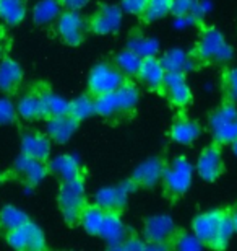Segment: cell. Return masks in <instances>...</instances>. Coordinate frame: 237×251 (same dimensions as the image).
<instances>
[{"instance_id": "obj_19", "label": "cell", "mask_w": 237, "mask_h": 251, "mask_svg": "<svg viewBox=\"0 0 237 251\" xmlns=\"http://www.w3.org/2000/svg\"><path fill=\"white\" fill-rule=\"evenodd\" d=\"M22 153L43 162L50 160V137L38 130H28L22 135Z\"/></svg>"}, {"instance_id": "obj_37", "label": "cell", "mask_w": 237, "mask_h": 251, "mask_svg": "<svg viewBox=\"0 0 237 251\" xmlns=\"http://www.w3.org/2000/svg\"><path fill=\"white\" fill-rule=\"evenodd\" d=\"M221 90L228 101L237 103V67L226 69L221 75Z\"/></svg>"}, {"instance_id": "obj_47", "label": "cell", "mask_w": 237, "mask_h": 251, "mask_svg": "<svg viewBox=\"0 0 237 251\" xmlns=\"http://www.w3.org/2000/svg\"><path fill=\"white\" fill-rule=\"evenodd\" d=\"M2 52H3V43H0V56H2Z\"/></svg>"}, {"instance_id": "obj_8", "label": "cell", "mask_w": 237, "mask_h": 251, "mask_svg": "<svg viewBox=\"0 0 237 251\" xmlns=\"http://www.w3.org/2000/svg\"><path fill=\"white\" fill-rule=\"evenodd\" d=\"M5 240L10 247L18 251H43L47 247L43 230L31 220L10 232Z\"/></svg>"}, {"instance_id": "obj_13", "label": "cell", "mask_w": 237, "mask_h": 251, "mask_svg": "<svg viewBox=\"0 0 237 251\" xmlns=\"http://www.w3.org/2000/svg\"><path fill=\"white\" fill-rule=\"evenodd\" d=\"M49 173L50 172H49L47 162H43V160L29 157V155H26V153H22L13 163V175L23 184L31 186V188L38 186V184L41 183Z\"/></svg>"}, {"instance_id": "obj_20", "label": "cell", "mask_w": 237, "mask_h": 251, "mask_svg": "<svg viewBox=\"0 0 237 251\" xmlns=\"http://www.w3.org/2000/svg\"><path fill=\"white\" fill-rule=\"evenodd\" d=\"M82 121H78L77 118L72 116L70 113L62 114V116H54L47 119V135L50 140L57 144H65L72 139L75 130L78 129V126Z\"/></svg>"}, {"instance_id": "obj_31", "label": "cell", "mask_w": 237, "mask_h": 251, "mask_svg": "<svg viewBox=\"0 0 237 251\" xmlns=\"http://www.w3.org/2000/svg\"><path fill=\"white\" fill-rule=\"evenodd\" d=\"M127 48L130 51L137 52L140 57H150L158 54L159 44L156 39L146 38L140 31H133L127 39Z\"/></svg>"}, {"instance_id": "obj_41", "label": "cell", "mask_w": 237, "mask_h": 251, "mask_svg": "<svg viewBox=\"0 0 237 251\" xmlns=\"http://www.w3.org/2000/svg\"><path fill=\"white\" fill-rule=\"evenodd\" d=\"M117 250H124V251H142V250H148V243L145 240L135 237V235H130V237L125 240V242L120 245Z\"/></svg>"}, {"instance_id": "obj_43", "label": "cell", "mask_w": 237, "mask_h": 251, "mask_svg": "<svg viewBox=\"0 0 237 251\" xmlns=\"http://www.w3.org/2000/svg\"><path fill=\"white\" fill-rule=\"evenodd\" d=\"M229 210H231V217H233L234 228H236V233H237V207H234V209H229Z\"/></svg>"}, {"instance_id": "obj_36", "label": "cell", "mask_w": 237, "mask_h": 251, "mask_svg": "<svg viewBox=\"0 0 237 251\" xmlns=\"http://www.w3.org/2000/svg\"><path fill=\"white\" fill-rule=\"evenodd\" d=\"M234 233H236V228H234L233 217H231V210L226 209L224 217H223V220H221L218 235H216V240H215V243H213V247H211V248H213V250H224L229 245L231 238H233Z\"/></svg>"}, {"instance_id": "obj_33", "label": "cell", "mask_w": 237, "mask_h": 251, "mask_svg": "<svg viewBox=\"0 0 237 251\" xmlns=\"http://www.w3.org/2000/svg\"><path fill=\"white\" fill-rule=\"evenodd\" d=\"M142 61H143V57H140L137 52L130 51V49L127 48V49L120 51L117 56H115L114 64L117 65L119 70L125 75V77L132 78V77H137V75H138Z\"/></svg>"}, {"instance_id": "obj_44", "label": "cell", "mask_w": 237, "mask_h": 251, "mask_svg": "<svg viewBox=\"0 0 237 251\" xmlns=\"http://www.w3.org/2000/svg\"><path fill=\"white\" fill-rule=\"evenodd\" d=\"M231 147H233V152H234V155L237 157V140H236L234 144H231Z\"/></svg>"}, {"instance_id": "obj_9", "label": "cell", "mask_w": 237, "mask_h": 251, "mask_svg": "<svg viewBox=\"0 0 237 251\" xmlns=\"http://www.w3.org/2000/svg\"><path fill=\"white\" fill-rule=\"evenodd\" d=\"M55 29L62 41L68 46H80L88 31L86 20L78 13V10H64L55 22Z\"/></svg>"}, {"instance_id": "obj_15", "label": "cell", "mask_w": 237, "mask_h": 251, "mask_svg": "<svg viewBox=\"0 0 237 251\" xmlns=\"http://www.w3.org/2000/svg\"><path fill=\"white\" fill-rule=\"evenodd\" d=\"M224 214H226L224 209H215V210H208V212L198 214L194 219L192 230H194V233L203 242L205 247H210V248L213 247Z\"/></svg>"}, {"instance_id": "obj_14", "label": "cell", "mask_w": 237, "mask_h": 251, "mask_svg": "<svg viewBox=\"0 0 237 251\" xmlns=\"http://www.w3.org/2000/svg\"><path fill=\"white\" fill-rule=\"evenodd\" d=\"M161 93L175 108H185L192 101V90L187 85L184 72H166Z\"/></svg>"}, {"instance_id": "obj_17", "label": "cell", "mask_w": 237, "mask_h": 251, "mask_svg": "<svg viewBox=\"0 0 237 251\" xmlns=\"http://www.w3.org/2000/svg\"><path fill=\"white\" fill-rule=\"evenodd\" d=\"M130 235H132V232H130L129 227H125V224L120 219V212H108L106 210V217L103 227H101L99 237L112 250H117Z\"/></svg>"}, {"instance_id": "obj_27", "label": "cell", "mask_w": 237, "mask_h": 251, "mask_svg": "<svg viewBox=\"0 0 237 251\" xmlns=\"http://www.w3.org/2000/svg\"><path fill=\"white\" fill-rule=\"evenodd\" d=\"M17 111H18V116L24 119V121H38V119H44L41 98H39V93L36 88L20 98V101L17 104Z\"/></svg>"}, {"instance_id": "obj_7", "label": "cell", "mask_w": 237, "mask_h": 251, "mask_svg": "<svg viewBox=\"0 0 237 251\" xmlns=\"http://www.w3.org/2000/svg\"><path fill=\"white\" fill-rule=\"evenodd\" d=\"M177 230L179 228L169 215H151L145 220L143 240L148 245H168L172 248Z\"/></svg>"}, {"instance_id": "obj_4", "label": "cell", "mask_w": 237, "mask_h": 251, "mask_svg": "<svg viewBox=\"0 0 237 251\" xmlns=\"http://www.w3.org/2000/svg\"><path fill=\"white\" fill-rule=\"evenodd\" d=\"M208 126L213 140L219 145H231L237 140V106L224 100L218 108L211 111Z\"/></svg>"}, {"instance_id": "obj_1", "label": "cell", "mask_w": 237, "mask_h": 251, "mask_svg": "<svg viewBox=\"0 0 237 251\" xmlns=\"http://www.w3.org/2000/svg\"><path fill=\"white\" fill-rule=\"evenodd\" d=\"M140 101L138 87L133 82H125L115 92L101 95L94 98L96 114L108 121H122L135 113V108Z\"/></svg>"}, {"instance_id": "obj_6", "label": "cell", "mask_w": 237, "mask_h": 251, "mask_svg": "<svg viewBox=\"0 0 237 251\" xmlns=\"http://www.w3.org/2000/svg\"><path fill=\"white\" fill-rule=\"evenodd\" d=\"M127 77L120 72L119 67L114 62H99L96 64L88 77V93L93 98H98L101 95L115 92L127 82Z\"/></svg>"}, {"instance_id": "obj_18", "label": "cell", "mask_w": 237, "mask_h": 251, "mask_svg": "<svg viewBox=\"0 0 237 251\" xmlns=\"http://www.w3.org/2000/svg\"><path fill=\"white\" fill-rule=\"evenodd\" d=\"M164 77H166V70L163 67V64H161V59H158L156 56L143 57L137 78L146 88L154 90V92H161Z\"/></svg>"}, {"instance_id": "obj_38", "label": "cell", "mask_w": 237, "mask_h": 251, "mask_svg": "<svg viewBox=\"0 0 237 251\" xmlns=\"http://www.w3.org/2000/svg\"><path fill=\"white\" fill-rule=\"evenodd\" d=\"M203 247V242L195 233H187L184 230H177V235L172 242V248L180 251H198Z\"/></svg>"}, {"instance_id": "obj_45", "label": "cell", "mask_w": 237, "mask_h": 251, "mask_svg": "<svg viewBox=\"0 0 237 251\" xmlns=\"http://www.w3.org/2000/svg\"><path fill=\"white\" fill-rule=\"evenodd\" d=\"M3 36H5V33H3V28L0 26V43H3Z\"/></svg>"}, {"instance_id": "obj_46", "label": "cell", "mask_w": 237, "mask_h": 251, "mask_svg": "<svg viewBox=\"0 0 237 251\" xmlns=\"http://www.w3.org/2000/svg\"><path fill=\"white\" fill-rule=\"evenodd\" d=\"M5 179H7V176H5V173L0 172V184H2V183L5 181Z\"/></svg>"}, {"instance_id": "obj_25", "label": "cell", "mask_w": 237, "mask_h": 251, "mask_svg": "<svg viewBox=\"0 0 237 251\" xmlns=\"http://www.w3.org/2000/svg\"><path fill=\"white\" fill-rule=\"evenodd\" d=\"M161 64L166 72H184L187 74L190 70L200 69L198 62L192 56V52H185L182 49H169L168 52L161 57Z\"/></svg>"}, {"instance_id": "obj_30", "label": "cell", "mask_w": 237, "mask_h": 251, "mask_svg": "<svg viewBox=\"0 0 237 251\" xmlns=\"http://www.w3.org/2000/svg\"><path fill=\"white\" fill-rule=\"evenodd\" d=\"M26 17V0H0V20L18 26Z\"/></svg>"}, {"instance_id": "obj_35", "label": "cell", "mask_w": 237, "mask_h": 251, "mask_svg": "<svg viewBox=\"0 0 237 251\" xmlns=\"http://www.w3.org/2000/svg\"><path fill=\"white\" fill-rule=\"evenodd\" d=\"M94 113H96L94 98L89 93L82 95V97H78L70 101V114L77 118L78 121H83V119L93 116Z\"/></svg>"}, {"instance_id": "obj_2", "label": "cell", "mask_w": 237, "mask_h": 251, "mask_svg": "<svg viewBox=\"0 0 237 251\" xmlns=\"http://www.w3.org/2000/svg\"><path fill=\"white\" fill-rule=\"evenodd\" d=\"M192 56L198 62L200 67L203 65H219L228 64L234 57V49L229 43H226L223 33L213 26L203 28L198 36L195 48L192 49Z\"/></svg>"}, {"instance_id": "obj_22", "label": "cell", "mask_w": 237, "mask_h": 251, "mask_svg": "<svg viewBox=\"0 0 237 251\" xmlns=\"http://www.w3.org/2000/svg\"><path fill=\"white\" fill-rule=\"evenodd\" d=\"M49 165V172L57 176L60 181H70V179H77L85 176L83 168L80 165L78 158L75 155H59L52 160L47 162Z\"/></svg>"}, {"instance_id": "obj_12", "label": "cell", "mask_w": 237, "mask_h": 251, "mask_svg": "<svg viewBox=\"0 0 237 251\" xmlns=\"http://www.w3.org/2000/svg\"><path fill=\"white\" fill-rule=\"evenodd\" d=\"M224 170L223 153H221V145L218 142H213L201 150L196 160V173L203 181L215 183L224 173Z\"/></svg>"}, {"instance_id": "obj_40", "label": "cell", "mask_w": 237, "mask_h": 251, "mask_svg": "<svg viewBox=\"0 0 237 251\" xmlns=\"http://www.w3.org/2000/svg\"><path fill=\"white\" fill-rule=\"evenodd\" d=\"M146 5H148V0H122V10L130 15H135V17H142L146 10Z\"/></svg>"}, {"instance_id": "obj_21", "label": "cell", "mask_w": 237, "mask_h": 251, "mask_svg": "<svg viewBox=\"0 0 237 251\" xmlns=\"http://www.w3.org/2000/svg\"><path fill=\"white\" fill-rule=\"evenodd\" d=\"M34 88L38 90L39 98H41L44 119H49V118H54V116H62V114L70 113V101L68 100H65V98L60 97V95L52 92L47 85L38 83V85H34Z\"/></svg>"}, {"instance_id": "obj_5", "label": "cell", "mask_w": 237, "mask_h": 251, "mask_svg": "<svg viewBox=\"0 0 237 251\" xmlns=\"http://www.w3.org/2000/svg\"><path fill=\"white\" fill-rule=\"evenodd\" d=\"M192 175H194V168L185 157H177L166 165L163 179H161L166 198L172 202L182 198L192 184Z\"/></svg>"}, {"instance_id": "obj_29", "label": "cell", "mask_w": 237, "mask_h": 251, "mask_svg": "<svg viewBox=\"0 0 237 251\" xmlns=\"http://www.w3.org/2000/svg\"><path fill=\"white\" fill-rule=\"evenodd\" d=\"M28 220H29L28 214L23 212L22 209L15 207V205H3L0 209V235L7 237L10 232L22 227Z\"/></svg>"}, {"instance_id": "obj_32", "label": "cell", "mask_w": 237, "mask_h": 251, "mask_svg": "<svg viewBox=\"0 0 237 251\" xmlns=\"http://www.w3.org/2000/svg\"><path fill=\"white\" fill-rule=\"evenodd\" d=\"M206 7L200 0H174L172 13L177 18L180 17H190L195 23H201L205 17Z\"/></svg>"}, {"instance_id": "obj_26", "label": "cell", "mask_w": 237, "mask_h": 251, "mask_svg": "<svg viewBox=\"0 0 237 251\" xmlns=\"http://www.w3.org/2000/svg\"><path fill=\"white\" fill-rule=\"evenodd\" d=\"M62 12L64 7L60 0H38L33 8V20L39 26H49L57 22Z\"/></svg>"}, {"instance_id": "obj_24", "label": "cell", "mask_w": 237, "mask_h": 251, "mask_svg": "<svg viewBox=\"0 0 237 251\" xmlns=\"http://www.w3.org/2000/svg\"><path fill=\"white\" fill-rule=\"evenodd\" d=\"M23 69L12 57H3L0 61V92L13 93L23 83Z\"/></svg>"}, {"instance_id": "obj_16", "label": "cell", "mask_w": 237, "mask_h": 251, "mask_svg": "<svg viewBox=\"0 0 237 251\" xmlns=\"http://www.w3.org/2000/svg\"><path fill=\"white\" fill-rule=\"evenodd\" d=\"M166 165H168V162L163 160L161 157L148 158L133 170L130 179L137 184V188L151 189V188H154L161 179H163Z\"/></svg>"}, {"instance_id": "obj_28", "label": "cell", "mask_w": 237, "mask_h": 251, "mask_svg": "<svg viewBox=\"0 0 237 251\" xmlns=\"http://www.w3.org/2000/svg\"><path fill=\"white\" fill-rule=\"evenodd\" d=\"M106 217V210L101 207L99 204H86V207L83 209L82 217H80V225L83 227V230L93 237H99L101 227H103Z\"/></svg>"}, {"instance_id": "obj_23", "label": "cell", "mask_w": 237, "mask_h": 251, "mask_svg": "<svg viewBox=\"0 0 237 251\" xmlns=\"http://www.w3.org/2000/svg\"><path fill=\"white\" fill-rule=\"evenodd\" d=\"M200 134H201V126L198 124V121L187 118L185 114H180L179 118H175L169 130L171 139L182 145L194 144L200 137Z\"/></svg>"}, {"instance_id": "obj_42", "label": "cell", "mask_w": 237, "mask_h": 251, "mask_svg": "<svg viewBox=\"0 0 237 251\" xmlns=\"http://www.w3.org/2000/svg\"><path fill=\"white\" fill-rule=\"evenodd\" d=\"M88 2L89 0H60L64 10H82Z\"/></svg>"}, {"instance_id": "obj_39", "label": "cell", "mask_w": 237, "mask_h": 251, "mask_svg": "<svg viewBox=\"0 0 237 251\" xmlns=\"http://www.w3.org/2000/svg\"><path fill=\"white\" fill-rule=\"evenodd\" d=\"M17 106H13V103L7 98H0V126H7L15 123L17 119Z\"/></svg>"}, {"instance_id": "obj_10", "label": "cell", "mask_w": 237, "mask_h": 251, "mask_svg": "<svg viewBox=\"0 0 237 251\" xmlns=\"http://www.w3.org/2000/svg\"><path fill=\"white\" fill-rule=\"evenodd\" d=\"M88 31L94 34H112L122 26V7L115 5H101L96 12L86 20Z\"/></svg>"}, {"instance_id": "obj_11", "label": "cell", "mask_w": 237, "mask_h": 251, "mask_svg": "<svg viewBox=\"0 0 237 251\" xmlns=\"http://www.w3.org/2000/svg\"><path fill=\"white\" fill-rule=\"evenodd\" d=\"M135 189H137V184L132 179H127L117 186L101 188L94 196V202L108 212H122L127 207L129 194L133 193Z\"/></svg>"}, {"instance_id": "obj_3", "label": "cell", "mask_w": 237, "mask_h": 251, "mask_svg": "<svg viewBox=\"0 0 237 251\" xmlns=\"http://www.w3.org/2000/svg\"><path fill=\"white\" fill-rule=\"evenodd\" d=\"M59 209L64 215V220L70 227L80 224L83 209L86 207V198H85V176L62 181L57 196Z\"/></svg>"}, {"instance_id": "obj_34", "label": "cell", "mask_w": 237, "mask_h": 251, "mask_svg": "<svg viewBox=\"0 0 237 251\" xmlns=\"http://www.w3.org/2000/svg\"><path fill=\"white\" fill-rule=\"evenodd\" d=\"M172 5H174V0H148L145 13L140 18H142L145 23L158 22V20L168 17L169 13H172Z\"/></svg>"}]
</instances>
